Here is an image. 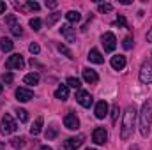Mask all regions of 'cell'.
Instances as JSON below:
<instances>
[{
  "mask_svg": "<svg viewBox=\"0 0 152 150\" xmlns=\"http://www.w3.org/2000/svg\"><path fill=\"white\" fill-rule=\"evenodd\" d=\"M134 120H136V108L134 106H127V110L124 111V118H122V127H120V138L122 140H127L133 134Z\"/></svg>",
  "mask_w": 152,
  "mask_h": 150,
  "instance_id": "obj_1",
  "label": "cell"
},
{
  "mask_svg": "<svg viewBox=\"0 0 152 150\" xmlns=\"http://www.w3.org/2000/svg\"><path fill=\"white\" fill-rule=\"evenodd\" d=\"M151 125H152V99H147L142 106L140 113V133L142 136H149L151 134Z\"/></svg>",
  "mask_w": 152,
  "mask_h": 150,
  "instance_id": "obj_2",
  "label": "cell"
},
{
  "mask_svg": "<svg viewBox=\"0 0 152 150\" xmlns=\"http://www.w3.org/2000/svg\"><path fill=\"white\" fill-rule=\"evenodd\" d=\"M18 129V124L14 122V118L11 117V115H4L2 117V124H0V133L2 134H11V133H14Z\"/></svg>",
  "mask_w": 152,
  "mask_h": 150,
  "instance_id": "obj_3",
  "label": "cell"
},
{
  "mask_svg": "<svg viewBox=\"0 0 152 150\" xmlns=\"http://www.w3.org/2000/svg\"><path fill=\"white\" fill-rule=\"evenodd\" d=\"M23 66H25V60L20 53H14L5 60V69H23Z\"/></svg>",
  "mask_w": 152,
  "mask_h": 150,
  "instance_id": "obj_4",
  "label": "cell"
},
{
  "mask_svg": "<svg viewBox=\"0 0 152 150\" xmlns=\"http://www.w3.org/2000/svg\"><path fill=\"white\" fill-rule=\"evenodd\" d=\"M140 81L142 83H152V62H143L140 67Z\"/></svg>",
  "mask_w": 152,
  "mask_h": 150,
  "instance_id": "obj_5",
  "label": "cell"
},
{
  "mask_svg": "<svg viewBox=\"0 0 152 150\" xmlns=\"http://www.w3.org/2000/svg\"><path fill=\"white\" fill-rule=\"evenodd\" d=\"M76 101H78L83 108H90V106H92V103H94L92 95H90L87 90H81V88L76 92Z\"/></svg>",
  "mask_w": 152,
  "mask_h": 150,
  "instance_id": "obj_6",
  "label": "cell"
},
{
  "mask_svg": "<svg viewBox=\"0 0 152 150\" xmlns=\"http://www.w3.org/2000/svg\"><path fill=\"white\" fill-rule=\"evenodd\" d=\"M92 140H94L96 145H104L106 140H108V133H106V129H104V127H96L94 133H92Z\"/></svg>",
  "mask_w": 152,
  "mask_h": 150,
  "instance_id": "obj_7",
  "label": "cell"
},
{
  "mask_svg": "<svg viewBox=\"0 0 152 150\" xmlns=\"http://www.w3.org/2000/svg\"><path fill=\"white\" fill-rule=\"evenodd\" d=\"M83 140H85L83 134H78V136H75V138H69V140L64 141V149L66 150H76L78 147H81Z\"/></svg>",
  "mask_w": 152,
  "mask_h": 150,
  "instance_id": "obj_8",
  "label": "cell"
},
{
  "mask_svg": "<svg viewBox=\"0 0 152 150\" xmlns=\"http://www.w3.org/2000/svg\"><path fill=\"white\" fill-rule=\"evenodd\" d=\"M32 97H34V92H32L30 88H25V87L16 88V99H18L20 103H27V101H30Z\"/></svg>",
  "mask_w": 152,
  "mask_h": 150,
  "instance_id": "obj_9",
  "label": "cell"
},
{
  "mask_svg": "<svg viewBox=\"0 0 152 150\" xmlns=\"http://www.w3.org/2000/svg\"><path fill=\"white\" fill-rule=\"evenodd\" d=\"M64 125H66L69 131H76V129L80 127V120H78V117H76L75 113H67V115L64 117Z\"/></svg>",
  "mask_w": 152,
  "mask_h": 150,
  "instance_id": "obj_10",
  "label": "cell"
},
{
  "mask_svg": "<svg viewBox=\"0 0 152 150\" xmlns=\"http://www.w3.org/2000/svg\"><path fill=\"white\" fill-rule=\"evenodd\" d=\"M103 46H104V51H113L115 46H117V39L112 32H106L103 36Z\"/></svg>",
  "mask_w": 152,
  "mask_h": 150,
  "instance_id": "obj_11",
  "label": "cell"
},
{
  "mask_svg": "<svg viewBox=\"0 0 152 150\" xmlns=\"http://www.w3.org/2000/svg\"><path fill=\"white\" fill-rule=\"evenodd\" d=\"M81 73H83V79H85L87 83H97V81H99V76H97V73H96L94 69L85 67Z\"/></svg>",
  "mask_w": 152,
  "mask_h": 150,
  "instance_id": "obj_12",
  "label": "cell"
},
{
  "mask_svg": "<svg viewBox=\"0 0 152 150\" xmlns=\"http://www.w3.org/2000/svg\"><path fill=\"white\" fill-rule=\"evenodd\" d=\"M60 32H62V36L67 39V42H75L76 41V34H75V28L71 27V25H62V28H60Z\"/></svg>",
  "mask_w": 152,
  "mask_h": 150,
  "instance_id": "obj_13",
  "label": "cell"
},
{
  "mask_svg": "<svg viewBox=\"0 0 152 150\" xmlns=\"http://www.w3.org/2000/svg\"><path fill=\"white\" fill-rule=\"evenodd\" d=\"M112 67L115 71H122L126 67V57L124 55H115L112 57Z\"/></svg>",
  "mask_w": 152,
  "mask_h": 150,
  "instance_id": "obj_14",
  "label": "cell"
},
{
  "mask_svg": "<svg viewBox=\"0 0 152 150\" xmlns=\"http://www.w3.org/2000/svg\"><path fill=\"white\" fill-rule=\"evenodd\" d=\"M106 113H108V103L106 101H99L96 104V117L97 118H104Z\"/></svg>",
  "mask_w": 152,
  "mask_h": 150,
  "instance_id": "obj_15",
  "label": "cell"
},
{
  "mask_svg": "<svg viewBox=\"0 0 152 150\" xmlns=\"http://www.w3.org/2000/svg\"><path fill=\"white\" fill-rule=\"evenodd\" d=\"M55 97L60 99V101H66L69 97V87L67 85H60L57 90H55Z\"/></svg>",
  "mask_w": 152,
  "mask_h": 150,
  "instance_id": "obj_16",
  "label": "cell"
},
{
  "mask_svg": "<svg viewBox=\"0 0 152 150\" xmlns=\"http://www.w3.org/2000/svg\"><path fill=\"white\" fill-rule=\"evenodd\" d=\"M90 62H94V64H103L104 62V58H103V55L97 51V50H90L88 51V57H87Z\"/></svg>",
  "mask_w": 152,
  "mask_h": 150,
  "instance_id": "obj_17",
  "label": "cell"
},
{
  "mask_svg": "<svg viewBox=\"0 0 152 150\" xmlns=\"http://www.w3.org/2000/svg\"><path fill=\"white\" fill-rule=\"evenodd\" d=\"M41 129H42V117H37L36 122H34L32 127H30V134H32V136H37L39 133H41Z\"/></svg>",
  "mask_w": 152,
  "mask_h": 150,
  "instance_id": "obj_18",
  "label": "cell"
},
{
  "mask_svg": "<svg viewBox=\"0 0 152 150\" xmlns=\"http://www.w3.org/2000/svg\"><path fill=\"white\" fill-rule=\"evenodd\" d=\"M66 20H67L69 23H78V21L81 20V14H80L78 11H69V12H66Z\"/></svg>",
  "mask_w": 152,
  "mask_h": 150,
  "instance_id": "obj_19",
  "label": "cell"
},
{
  "mask_svg": "<svg viewBox=\"0 0 152 150\" xmlns=\"http://www.w3.org/2000/svg\"><path fill=\"white\" fill-rule=\"evenodd\" d=\"M12 46H14V42H12L11 39H7V37L0 39V48H2V51H11Z\"/></svg>",
  "mask_w": 152,
  "mask_h": 150,
  "instance_id": "obj_20",
  "label": "cell"
},
{
  "mask_svg": "<svg viewBox=\"0 0 152 150\" xmlns=\"http://www.w3.org/2000/svg\"><path fill=\"white\" fill-rule=\"evenodd\" d=\"M23 81L27 83V85H37L39 83V74L37 73H30V74H27L23 78Z\"/></svg>",
  "mask_w": 152,
  "mask_h": 150,
  "instance_id": "obj_21",
  "label": "cell"
},
{
  "mask_svg": "<svg viewBox=\"0 0 152 150\" xmlns=\"http://www.w3.org/2000/svg\"><path fill=\"white\" fill-rule=\"evenodd\" d=\"M11 145H12L14 149H25V138H23V136L12 138V140H11Z\"/></svg>",
  "mask_w": 152,
  "mask_h": 150,
  "instance_id": "obj_22",
  "label": "cell"
},
{
  "mask_svg": "<svg viewBox=\"0 0 152 150\" xmlns=\"http://www.w3.org/2000/svg\"><path fill=\"white\" fill-rule=\"evenodd\" d=\"M57 134H58V129H57L55 125L48 127V131H46V138H48V140H55V138H57Z\"/></svg>",
  "mask_w": 152,
  "mask_h": 150,
  "instance_id": "obj_23",
  "label": "cell"
},
{
  "mask_svg": "<svg viewBox=\"0 0 152 150\" xmlns=\"http://www.w3.org/2000/svg\"><path fill=\"white\" fill-rule=\"evenodd\" d=\"M16 115H18L20 122H27V120H28V111L23 110V108H18V110H16Z\"/></svg>",
  "mask_w": 152,
  "mask_h": 150,
  "instance_id": "obj_24",
  "label": "cell"
},
{
  "mask_svg": "<svg viewBox=\"0 0 152 150\" xmlns=\"http://www.w3.org/2000/svg\"><path fill=\"white\" fill-rule=\"evenodd\" d=\"M11 32H12V36H16V37H21V36H23V28H21L20 23L12 25V27H11Z\"/></svg>",
  "mask_w": 152,
  "mask_h": 150,
  "instance_id": "obj_25",
  "label": "cell"
},
{
  "mask_svg": "<svg viewBox=\"0 0 152 150\" xmlns=\"http://www.w3.org/2000/svg\"><path fill=\"white\" fill-rule=\"evenodd\" d=\"M58 51H60V53H64L67 58H75V57H73V51H71L67 46H64V44H58Z\"/></svg>",
  "mask_w": 152,
  "mask_h": 150,
  "instance_id": "obj_26",
  "label": "cell"
},
{
  "mask_svg": "<svg viewBox=\"0 0 152 150\" xmlns=\"http://www.w3.org/2000/svg\"><path fill=\"white\" fill-rule=\"evenodd\" d=\"M41 25H42V21H41L39 18H32V20H30V27H32V30L39 32V30H41Z\"/></svg>",
  "mask_w": 152,
  "mask_h": 150,
  "instance_id": "obj_27",
  "label": "cell"
},
{
  "mask_svg": "<svg viewBox=\"0 0 152 150\" xmlns=\"http://www.w3.org/2000/svg\"><path fill=\"white\" fill-rule=\"evenodd\" d=\"M67 87H73V88H78V90H80L81 83H80L78 78H67Z\"/></svg>",
  "mask_w": 152,
  "mask_h": 150,
  "instance_id": "obj_28",
  "label": "cell"
},
{
  "mask_svg": "<svg viewBox=\"0 0 152 150\" xmlns=\"http://www.w3.org/2000/svg\"><path fill=\"white\" fill-rule=\"evenodd\" d=\"M99 11H101V12H112V11H113V5H112V4H108V2L99 4Z\"/></svg>",
  "mask_w": 152,
  "mask_h": 150,
  "instance_id": "obj_29",
  "label": "cell"
},
{
  "mask_svg": "<svg viewBox=\"0 0 152 150\" xmlns=\"http://www.w3.org/2000/svg\"><path fill=\"white\" fill-rule=\"evenodd\" d=\"M58 18H60V14H58V12H53V14H51V16H50V18L46 20V23H48V27H51V25H53V23H55V21H57Z\"/></svg>",
  "mask_w": 152,
  "mask_h": 150,
  "instance_id": "obj_30",
  "label": "cell"
},
{
  "mask_svg": "<svg viewBox=\"0 0 152 150\" xmlns=\"http://www.w3.org/2000/svg\"><path fill=\"white\" fill-rule=\"evenodd\" d=\"M118 104H113V108H112V122H117V118H118Z\"/></svg>",
  "mask_w": 152,
  "mask_h": 150,
  "instance_id": "obj_31",
  "label": "cell"
},
{
  "mask_svg": "<svg viewBox=\"0 0 152 150\" xmlns=\"http://www.w3.org/2000/svg\"><path fill=\"white\" fill-rule=\"evenodd\" d=\"M122 46H124V50H131L133 48V37H126L124 42H122Z\"/></svg>",
  "mask_w": 152,
  "mask_h": 150,
  "instance_id": "obj_32",
  "label": "cell"
},
{
  "mask_svg": "<svg viewBox=\"0 0 152 150\" xmlns=\"http://www.w3.org/2000/svg\"><path fill=\"white\" fill-rule=\"evenodd\" d=\"M115 25H118V27H127V21H126V18L120 14V16L115 20Z\"/></svg>",
  "mask_w": 152,
  "mask_h": 150,
  "instance_id": "obj_33",
  "label": "cell"
},
{
  "mask_svg": "<svg viewBox=\"0 0 152 150\" xmlns=\"http://www.w3.org/2000/svg\"><path fill=\"white\" fill-rule=\"evenodd\" d=\"M28 50H30V53H32V55H37L39 51H41V48H39V44H36V42H32V44L28 46Z\"/></svg>",
  "mask_w": 152,
  "mask_h": 150,
  "instance_id": "obj_34",
  "label": "cell"
},
{
  "mask_svg": "<svg viewBox=\"0 0 152 150\" xmlns=\"http://www.w3.org/2000/svg\"><path fill=\"white\" fill-rule=\"evenodd\" d=\"M5 21H7V25H9V27H12V25H16V16H14V14H11V16H7V18H5Z\"/></svg>",
  "mask_w": 152,
  "mask_h": 150,
  "instance_id": "obj_35",
  "label": "cell"
},
{
  "mask_svg": "<svg viewBox=\"0 0 152 150\" xmlns=\"http://www.w3.org/2000/svg\"><path fill=\"white\" fill-rule=\"evenodd\" d=\"M12 79H14V76L11 74V73H5V74H4V81H5L7 85H9V83H12Z\"/></svg>",
  "mask_w": 152,
  "mask_h": 150,
  "instance_id": "obj_36",
  "label": "cell"
},
{
  "mask_svg": "<svg viewBox=\"0 0 152 150\" xmlns=\"http://www.w3.org/2000/svg\"><path fill=\"white\" fill-rule=\"evenodd\" d=\"M27 5H28V7H30L32 11H39V4H37V2H32V0H30V2L27 4Z\"/></svg>",
  "mask_w": 152,
  "mask_h": 150,
  "instance_id": "obj_37",
  "label": "cell"
},
{
  "mask_svg": "<svg viewBox=\"0 0 152 150\" xmlns=\"http://www.w3.org/2000/svg\"><path fill=\"white\" fill-rule=\"evenodd\" d=\"M57 5H58L57 2H53V0H46V7H48V9H55Z\"/></svg>",
  "mask_w": 152,
  "mask_h": 150,
  "instance_id": "obj_38",
  "label": "cell"
},
{
  "mask_svg": "<svg viewBox=\"0 0 152 150\" xmlns=\"http://www.w3.org/2000/svg\"><path fill=\"white\" fill-rule=\"evenodd\" d=\"M5 12V2H0V14Z\"/></svg>",
  "mask_w": 152,
  "mask_h": 150,
  "instance_id": "obj_39",
  "label": "cell"
},
{
  "mask_svg": "<svg viewBox=\"0 0 152 150\" xmlns=\"http://www.w3.org/2000/svg\"><path fill=\"white\" fill-rule=\"evenodd\" d=\"M147 41H149V42H152V27H151V30L147 32Z\"/></svg>",
  "mask_w": 152,
  "mask_h": 150,
  "instance_id": "obj_40",
  "label": "cell"
},
{
  "mask_svg": "<svg viewBox=\"0 0 152 150\" xmlns=\"http://www.w3.org/2000/svg\"><path fill=\"white\" fill-rule=\"evenodd\" d=\"M39 150H53V149H51V147H46V145H44V147H41Z\"/></svg>",
  "mask_w": 152,
  "mask_h": 150,
  "instance_id": "obj_41",
  "label": "cell"
},
{
  "mask_svg": "<svg viewBox=\"0 0 152 150\" xmlns=\"http://www.w3.org/2000/svg\"><path fill=\"white\" fill-rule=\"evenodd\" d=\"M129 150H138V147H136V145H134V147H131V149Z\"/></svg>",
  "mask_w": 152,
  "mask_h": 150,
  "instance_id": "obj_42",
  "label": "cell"
},
{
  "mask_svg": "<svg viewBox=\"0 0 152 150\" xmlns=\"http://www.w3.org/2000/svg\"><path fill=\"white\" fill-rule=\"evenodd\" d=\"M2 90H4V87H2V85H0V94H2Z\"/></svg>",
  "mask_w": 152,
  "mask_h": 150,
  "instance_id": "obj_43",
  "label": "cell"
},
{
  "mask_svg": "<svg viewBox=\"0 0 152 150\" xmlns=\"http://www.w3.org/2000/svg\"><path fill=\"white\" fill-rule=\"evenodd\" d=\"M87 150H97V149H90V147H88V149H87Z\"/></svg>",
  "mask_w": 152,
  "mask_h": 150,
  "instance_id": "obj_44",
  "label": "cell"
}]
</instances>
